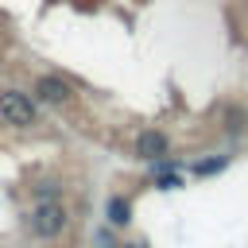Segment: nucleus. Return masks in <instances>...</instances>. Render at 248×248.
<instances>
[{
    "instance_id": "f257e3e1",
    "label": "nucleus",
    "mask_w": 248,
    "mask_h": 248,
    "mask_svg": "<svg viewBox=\"0 0 248 248\" xmlns=\"http://www.w3.org/2000/svg\"><path fill=\"white\" fill-rule=\"evenodd\" d=\"M0 116H4L8 124H19V128H27V124H35V105H31L23 93L8 89V93H0Z\"/></svg>"
},
{
    "instance_id": "f03ea898",
    "label": "nucleus",
    "mask_w": 248,
    "mask_h": 248,
    "mask_svg": "<svg viewBox=\"0 0 248 248\" xmlns=\"http://www.w3.org/2000/svg\"><path fill=\"white\" fill-rule=\"evenodd\" d=\"M62 225H66V213H62V205H58L54 198L39 202V209L31 213V229H35L39 236H54V232H62Z\"/></svg>"
},
{
    "instance_id": "7ed1b4c3",
    "label": "nucleus",
    "mask_w": 248,
    "mask_h": 248,
    "mask_svg": "<svg viewBox=\"0 0 248 248\" xmlns=\"http://www.w3.org/2000/svg\"><path fill=\"white\" fill-rule=\"evenodd\" d=\"M35 93H39L43 101H50V105H62V101L70 97V85H66L62 78H39V81H35Z\"/></svg>"
},
{
    "instance_id": "20e7f679",
    "label": "nucleus",
    "mask_w": 248,
    "mask_h": 248,
    "mask_svg": "<svg viewBox=\"0 0 248 248\" xmlns=\"http://www.w3.org/2000/svg\"><path fill=\"white\" fill-rule=\"evenodd\" d=\"M136 151H140L143 159H163V155H167V136H163V132H140Z\"/></svg>"
},
{
    "instance_id": "39448f33",
    "label": "nucleus",
    "mask_w": 248,
    "mask_h": 248,
    "mask_svg": "<svg viewBox=\"0 0 248 248\" xmlns=\"http://www.w3.org/2000/svg\"><path fill=\"white\" fill-rule=\"evenodd\" d=\"M105 213H108V221H112V225H128V213H132V205H128L124 198H108Z\"/></svg>"
},
{
    "instance_id": "423d86ee",
    "label": "nucleus",
    "mask_w": 248,
    "mask_h": 248,
    "mask_svg": "<svg viewBox=\"0 0 248 248\" xmlns=\"http://www.w3.org/2000/svg\"><path fill=\"white\" fill-rule=\"evenodd\" d=\"M194 170H198V174H217V170H225V159H205V163H198Z\"/></svg>"
},
{
    "instance_id": "0eeeda50",
    "label": "nucleus",
    "mask_w": 248,
    "mask_h": 248,
    "mask_svg": "<svg viewBox=\"0 0 248 248\" xmlns=\"http://www.w3.org/2000/svg\"><path fill=\"white\" fill-rule=\"evenodd\" d=\"M155 186H159V190H174V186H182V182H178V174H159Z\"/></svg>"
},
{
    "instance_id": "6e6552de",
    "label": "nucleus",
    "mask_w": 248,
    "mask_h": 248,
    "mask_svg": "<svg viewBox=\"0 0 248 248\" xmlns=\"http://www.w3.org/2000/svg\"><path fill=\"white\" fill-rule=\"evenodd\" d=\"M128 248H136V244H128Z\"/></svg>"
}]
</instances>
